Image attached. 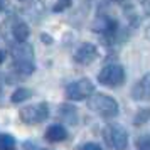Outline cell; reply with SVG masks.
<instances>
[{"instance_id":"obj_15","label":"cell","mask_w":150,"mask_h":150,"mask_svg":"<svg viewBox=\"0 0 150 150\" xmlns=\"http://www.w3.org/2000/svg\"><path fill=\"white\" fill-rule=\"evenodd\" d=\"M135 147L138 150H150V133H143V135L137 137Z\"/></svg>"},{"instance_id":"obj_16","label":"cell","mask_w":150,"mask_h":150,"mask_svg":"<svg viewBox=\"0 0 150 150\" xmlns=\"http://www.w3.org/2000/svg\"><path fill=\"white\" fill-rule=\"evenodd\" d=\"M150 116V110H142L140 113H137L135 118H133V123L135 125H142V123H145L147 120H149Z\"/></svg>"},{"instance_id":"obj_3","label":"cell","mask_w":150,"mask_h":150,"mask_svg":"<svg viewBox=\"0 0 150 150\" xmlns=\"http://www.w3.org/2000/svg\"><path fill=\"white\" fill-rule=\"evenodd\" d=\"M103 138L111 150H127L128 147V133L118 123H108L103 128Z\"/></svg>"},{"instance_id":"obj_19","label":"cell","mask_w":150,"mask_h":150,"mask_svg":"<svg viewBox=\"0 0 150 150\" xmlns=\"http://www.w3.org/2000/svg\"><path fill=\"white\" fill-rule=\"evenodd\" d=\"M4 59H5V52L0 51V62H4Z\"/></svg>"},{"instance_id":"obj_1","label":"cell","mask_w":150,"mask_h":150,"mask_svg":"<svg viewBox=\"0 0 150 150\" xmlns=\"http://www.w3.org/2000/svg\"><path fill=\"white\" fill-rule=\"evenodd\" d=\"M14 69L22 76H29L34 73V49L29 42H19L12 47Z\"/></svg>"},{"instance_id":"obj_11","label":"cell","mask_w":150,"mask_h":150,"mask_svg":"<svg viewBox=\"0 0 150 150\" xmlns=\"http://www.w3.org/2000/svg\"><path fill=\"white\" fill-rule=\"evenodd\" d=\"M29 34H30V30H29L27 24L25 22H15L14 24V29H12V35H14V39L17 42H25L27 41Z\"/></svg>"},{"instance_id":"obj_14","label":"cell","mask_w":150,"mask_h":150,"mask_svg":"<svg viewBox=\"0 0 150 150\" xmlns=\"http://www.w3.org/2000/svg\"><path fill=\"white\" fill-rule=\"evenodd\" d=\"M15 138L8 133H0V150H14Z\"/></svg>"},{"instance_id":"obj_4","label":"cell","mask_w":150,"mask_h":150,"mask_svg":"<svg viewBox=\"0 0 150 150\" xmlns=\"http://www.w3.org/2000/svg\"><path fill=\"white\" fill-rule=\"evenodd\" d=\"M98 81L108 88H118L125 83V69L120 64H108L100 71Z\"/></svg>"},{"instance_id":"obj_2","label":"cell","mask_w":150,"mask_h":150,"mask_svg":"<svg viewBox=\"0 0 150 150\" xmlns=\"http://www.w3.org/2000/svg\"><path fill=\"white\" fill-rule=\"evenodd\" d=\"M88 108L91 111L98 113L103 118H115L118 115V103L115 98H111L108 95H103V93H96L91 95L88 98Z\"/></svg>"},{"instance_id":"obj_5","label":"cell","mask_w":150,"mask_h":150,"mask_svg":"<svg viewBox=\"0 0 150 150\" xmlns=\"http://www.w3.org/2000/svg\"><path fill=\"white\" fill-rule=\"evenodd\" d=\"M93 91H95V84L88 78H81L66 86V98L71 101H81V100L89 98L93 95Z\"/></svg>"},{"instance_id":"obj_17","label":"cell","mask_w":150,"mask_h":150,"mask_svg":"<svg viewBox=\"0 0 150 150\" xmlns=\"http://www.w3.org/2000/svg\"><path fill=\"white\" fill-rule=\"evenodd\" d=\"M71 2H73V0H56L52 10H54V12H62V10H66V8L71 5Z\"/></svg>"},{"instance_id":"obj_21","label":"cell","mask_w":150,"mask_h":150,"mask_svg":"<svg viewBox=\"0 0 150 150\" xmlns=\"http://www.w3.org/2000/svg\"><path fill=\"white\" fill-rule=\"evenodd\" d=\"M21 2H25V0H21Z\"/></svg>"},{"instance_id":"obj_13","label":"cell","mask_w":150,"mask_h":150,"mask_svg":"<svg viewBox=\"0 0 150 150\" xmlns=\"http://www.w3.org/2000/svg\"><path fill=\"white\" fill-rule=\"evenodd\" d=\"M32 96V91L27 88H19V89H15L14 93H12V96H10V101L12 103H22V101H25V100H29Z\"/></svg>"},{"instance_id":"obj_12","label":"cell","mask_w":150,"mask_h":150,"mask_svg":"<svg viewBox=\"0 0 150 150\" xmlns=\"http://www.w3.org/2000/svg\"><path fill=\"white\" fill-rule=\"evenodd\" d=\"M59 116H61V120L71 123V125H74L78 122V111L71 105H61L59 106Z\"/></svg>"},{"instance_id":"obj_20","label":"cell","mask_w":150,"mask_h":150,"mask_svg":"<svg viewBox=\"0 0 150 150\" xmlns=\"http://www.w3.org/2000/svg\"><path fill=\"white\" fill-rule=\"evenodd\" d=\"M4 5H5V0H0V10L4 8Z\"/></svg>"},{"instance_id":"obj_6","label":"cell","mask_w":150,"mask_h":150,"mask_svg":"<svg viewBox=\"0 0 150 150\" xmlns=\"http://www.w3.org/2000/svg\"><path fill=\"white\" fill-rule=\"evenodd\" d=\"M22 122L29 123V125H34V123H41L44 122L49 116V106L47 103H39V105H30L25 106L19 111Z\"/></svg>"},{"instance_id":"obj_10","label":"cell","mask_w":150,"mask_h":150,"mask_svg":"<svg viewBox=\"0 0 150 150\" xmlns=\"http://www.w3.org/2000/svg\"><path fill=\"white\" fill-rule=\"evenodd\" d=\"M68 138V132L62 125H51L47 130H46V140L47 142H52V143H57V142H62Z\"/></svg>"},{"instance_id":"obj_7","label":"cell","mask_w":150,"mask_h":150,"mask_svg":"<svg viewBox=\"0 0 150 150\" xmlns=\"http://www.w3.org/2000/svg\"><path fill=\"white\" fill-rule=\"evenodd\" d=\"M132 98L135 101H150V73L143 74L132 88Z\"/></svg>"},{"instance_id":"obj_9","label":"cell","mask_w":150,"mask_h":150,"mask_svg":"<svg viewBox=\"0 0 150 150\" xmlns=\"http://www.w3.org/2000/svg\"><path fill=\"white\" fill-rule=\"evenodd\" d=\"M93 30L98 34H106V35H113L118 30V24L113 19H110L108 15H100L95 22H93Z\"/></svg>"},{"instance_id":"obj_8","label":"cell","mask_w":150,"mask_h":150,"mask_svg":"<svg viewBox=\"0 0 150 150\" xmlns=\"http://www.w3.org/2000/svg\"><path fill=\"white\" fill-rule=\"evenodd\" d=\"M96 57H98V49H96V46L89 44V42L81 44L74 52V61L78 62V64H83V66L91 64Z\"/></svg>"},{"instance_id":"obj_18","label":"cell","mask_w":150,"mask_h":150,"mask_svg":"<svg viewBox=\"0 0 150 150\" xmlns=\"http://www.w3.org/2000/svg\"><path fill=\"white\" fill-rule=\"evenodd\" d=\"M81 150H103V149H101V145L89 142V143H84V145L81 147Z\"/></svg>"}]
</instances>
